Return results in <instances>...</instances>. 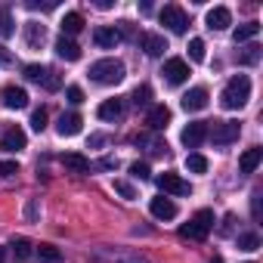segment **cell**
Returning a JSON list of instances; mask_svg holds the SVG:
<instances>
[{
  "label": "cell",
  "instance_id": "20",
  "mask_svg": "<svg viewBox=\"0 0 263 263\" xmlns=\"http://www.w3.org/2000/svg\"><path fill=\"white\" fill-rule=\"evenodd\" d=\"M146 124H149L152 130H164V127L171 124V108H167V105H152L149 115H146Z\"/></svg>",
  "mask_w": 263,
  "mask_h": 263
},
{
  "label": "cell",
  "instance_id": "36",
  "mask_svg": "<svg viewBox=\"0 0 263 263\" xmlns=\"http://www.w3.org/2000/svg\"><path fill=\"white\" fill-rule=\"evenodd\" d=\"M257 59H260V47H257V44H251V47L241 53V62H245V65H254Z\"/></svg>",
  "mask_w": 263,
  "mask_h": 263
},
{
  "label": "cell",
  "instance_id": "17",
  "mask_svg": "<svg viewBox=\"0 0 263 263\" xmlns=\"http://www.w3.org/2000/svg\"><path fill=\"white\" fill-rule=\"evenodd\" d=\"M149 211H152V217H158V220H174V217H177V204H174L167 195L152 198V201H149Z\"/></svg>",
  "mask_w": 263,
  "mask_h": 263
},
{
  "label": "cell",
  "instance_id": "3",
  "mask_svg": "<svg viewBox=\"0 0 263 263\" xmlns=\"http://www.w3.org/2000/svg\"><path fill=\"white\" fill-rule=\"evenodd\" d=\"M211 229H214V211L201 208V211H198L189 223H183V226H180V238H189V241H204Z\"/></svg>",
  "mask_w": 263,
  "mask_h": 263
},
{
  "label": "cell",
  "instance_id": "40",
  "mask_svg": "<svg viewBox=\"0 0 263 263\" xmlns=\"http://www.w3.org/2000/svg\"><path fill=\"white\" fill-rule=\"evenodd\" d=\"M99 167H102V171H115V167H118V161H115V158H102V161H99Z\"/></svg>",
  "mask_w": 263,
  "mask_h": 263
},
{
  "label": "cell",
  "instance_id": "14",
  "mask_svg": "<svg viewBox=\"0 0 263 263\" xmlns=\"http://www.w3.org/2000/svg\"><path fill=\"white\" fill-rule=\"evenodd\" d=\"M22 34H25V47H28V50H41L44 41H47V25H41V22H25Z\"/></svg>",
  "mask_w": 263,
  "mask_h": 263
},
{
  "label": "cell",
  "instance_id": "6",
  "mask_svg": "<svg viewBox=\"0 0 263 263\" xmlns=\"http://www.w3.org/2000/svg\"><path fill=\"white\" fill-rule=\"evenodd\" d=\"M25 78L41 84V87H47V90H59L62 87V78L53 68H47V65H25Z\"/></svg>",
  "mask_w": 263,
  "mask_h": 263
},
{
  "label": "cell",
  "instance_id": "41",
  "mask_svg": "<svg viewBox=\"0 0 263 263\" xmlns=\"http://www.w3.org/2000/svg\"><path fill=\"white\" fill-rule=\"evenodd\" d=\"M251 208H254V220H260V195L251 198Z\"/></svg>",
  "mask_w": 263,
  "mask_h": 263
},
{
  "label": "cell",
  "instance_id": "37",
  "mask_svg": "<svg viewBox=\"0 0 263 263\" xmlns=\"http://www.w3.org/2000/svg\"><path fill=\"white\" fill-rule=\"evenodd\" d=\"M65 99H68V102H71V105H81V102H84V90H81V87H74V84H71V87H68V90H65Z\"/></svg>",
  "mask_w": 263,
  "mask_h": 263
},
{
  "label": "cell",
  "instance_id": "24",
  "mask_svg": "<svg viewBox=\"0 0 263 263\" xmlns=\"http://www.w3.org/2000/svg\"><path fill=\"white\" fill-rule=\"evenodd\" d=\"M84 28V16L81 13H65L62 16V37H71Z\"/></svg>",
  "mask_w": 263,
  "mask_h": 263
},
{
  "label": "cell",
  "instance_id": "4",
  "mask_svg": "<svg viewBox=\"0 0 263 263\" xmlns=\"http://www.w3.org/2000/svg\"><path fill=\"white\" fill-rule=\"evenodd\" d=\"M158 19H161V25L171 28L174 34H186V28H189V16H186V10L177 7V4H167V7L158 13Z\"/></svg>",
  "mask_w": 263,
  "mask_h": 263
},
{
  "label": "cell",
  "instance_id": "28",
  "mask_svg": "<svg viewBox=\"0 0 263 263\" xmlns=\"http://www.w3.org/2000/svg\"><path fill=\"white\" fill-rule=\"evenodd\" d=\"M186 171H189V174H204V171H208V158L198 155V152L186 155Z\"/></svg>",
  "mask_w": 263,
  "mask_h": 263
},
{
  "label": "cell",
  "instance_id": "35",
  "mask_svg": "<svg viewBox=\"0 0 263 263\" xmlns=\"http://www.w3.org/2000/svg\"><path fill=\"white\" fill-rule=\"evenodd\" d=\"M115 192H118L121 198H127V201H130V198H137V189L130 186L127 180H115Z\"/></svg>",
  "mask_w": 263,
  "mask_h": 263
},
{
  "label": "cell",
  "instance_id": "43",
  "mask_svg": "<svg viewBox=\"0 0 263 263\" xmlns=\"http://www.w3.org/2000/svg\"><path fill=\"white\" fill-rule=\"evenodd\" d=\"M0 263H10V248H0Z\"/></svg>",
  "mask_w": 263,
  "mask_h": 263
},
{
  "label": "cell",
  "instance_id": "45",
  "mask_svg": "<svg viewBox=\"0 0 263 263\" xmlns=\"http://www.w3.org/2000/svg\"><path fill=\"white\" fill-rule=\"evenodd\" d=\"M0 56H4V53H0Z\"/></svg>",
  "mask_w": 263,
  "mask_h": 263
},
{
  "label": "cell",
  "instance_id": "32",
  "mask_svg": "<svg viewBox=\"0 0 263 263\" xmlns=\"http://www.w3.org/2000/svg\"><path fill=\"white\" fill-rule=\"evenodd\" d=\"M238 248H241V251H257V248H260V235H257V232L238 235Z\"/></svg>",
  "mask_w": 263,
  "mask_h": 263
},
{
  "label": "cell",
  "instance_id": "46",
  "mask_svg": "<svg viewBox=\"0 0 263 263\" xmlns=\"http://www.w3.org/2000/svg\"><path fill=\"white\" fill-rule=\"evenodd\" d=\"M248 263H251V260H248Z\"/></svg>",
  "mask_w": 263,
  "mask_h": 263
},
{
  "label": "cell",
  "instance_id": "15",
  "mask_svg": "<svg viewBox=\"0 0 263 263\" xmlns=\"http://www.w3.org/2000/svg\"><path fill=\"white\" fill-rule=\"evenodd\" d=\"M204 22H208L211 31H226V28L232 25V13H229L226 7H214V10H208Z\"/></svg>",
  "mask_w": 263,
  "mask_h": 263
},
{
  "label": "cell",
  "instance_id": "12",
  "mask_svg": "<svg viewBox=\"0 0 263 263\" xmlns=\"http://www.w3.org/2000/svg\"><path fill=\"white\" fill-rule=\"evenodd\" d=\"M81 124H84V118L78 111H62L59 121H56V134L59 137H78L81 134Z\"/></svg>",
  "mask_w": 263,
  "mask_h": 263
},
{
  "label": "cell",
  "instance_id": "33",
  "mask_svg": "<svg viewBox=\"0 0 263 263\" xmlns=\"http://www.w3.org/2000/svg\"><path fill=\"white\" fill-rule=\"evenodd\" d=\"M47 118H50V115H47V108H44V105L31 111V127L37 130V134H41V130H47Z\"/></svg>",
  "mask_w": 263,
  "mask_h": 263
},
{
  "label": "cell",
  "instance_id": "21",
  "mask_svg": "<svg viewBox=\"0 0 263 263\" xmlns=\"http://www.w3.org/2000/svg\"><path fill=\"white\" fill-rule=\"evenodd\" d=\"M56 56L65 59V62H78V59H81V47H78L71 37H59V41H56Z\"/></svg>",
  "mask_w": 263,
  "mask_h": 263
},
{
  "label": "cell",
  "instance_id": "26",
  "mask_svg": "<svg viewBox=\"0 0 263 263\" xmlns=\"http://www.w3.org/2000/svg\"><path fill=\"white\" fill-rule=\"evenodd\" d=\"M10 254H16V260H28V257L34 254V245H31L28 238H22V235H19V238H13V241H10Z\"/></svg>",
  "mask_w": 263,
  "mask_h": 263
},
{
  "label": "cell",
  "instance_id": "23",
  "mask_svg": "<svg viewBox=\"0 0 263 263\" xmlns=\"http://www.w3.org/2000/svg\"><path fill=\"white\" fill-rule=\"evenodd\" d=\"M62 164H65L71 174H87V171H90V161H87L81 152H68V155H62Z\"/></svg>",
  "mask_w": 263,
  "mask_h": 263
},
{
  "label": "cell",
  "instance_id": "29",
  "mask_svg": "<svg viewBox=\"0 0 263 263\" xmlns=\"http://www.w3.org/2000/svg\"><path fill=\"white\" fill-rule=\"evenodd\" d=\"M13 34H16V25H13L10 10H0V37H13Z\"/></svg>",
  "mask_w": 263,
  "mask_h": 263
},
{
  "label": "cell",
  "instance_id": "19",
  "mask_svg": "<svg viewBox=\"0 0 263 263\" xmlns=\"http://www.w3.org/2000/svg\"><path fill=\"white\" fill-rule=\"evenodd\" d=\"M124 115V102L121 99H105V102H99V108H96V118L99 121H118Z\"/></svg>",
  "mask_w": 263,
  "mask_h": 263
},
{
  "label": "cell",
  "instance_id": "38",
  "mask_svg": "<svg viewBox=\"0 0 263 263\" xmlns=\"http://www.w3.org/2000/svg\"><path fill=\"white\" fill-rule=\"evenodd\" d=\"M13 174H19L16 161H0V177H13Z\"/></svg>",
  "mask_w": 263,
  "mask_h": 263
},
{
  "label": "cell",
  "instance_id": "10",
  "mask_svg": "<svg viewBox=\"0 0 263 263\" xmlns=\"http://www.w3.org/2000/svg\"><path fill=\"white\" fill-rule=\"evenodd\" d=\"M25 146H28V137H25L22 127H7L4 130V137H0V149L4 152H22Z\"/></svg>",
  "mask_w": 263,
  "mask_h": 263
},
{
  "label": "cell",
  "instance_id": "44",
  "mask_svg": "<svg viewBox=\"0 0 263 263\" xmlns=\"http://www.w3.org/2000/svg\"><path fill=\"white\" fill-rule=\"evenodd\" d=\"M211 263H223V257H220V254H214V257H211Z\"/></svg>",
  "mask_w": 263,
  "mask_h": 263
},
{
  "label": "cell",
  "instance_id": "27",
  "mask_svg": "<svg viewBox=\"0 0 263 263\" xmlns=\"http://www.w3.org/2000/svg\"><path fill=\"white\" fill-rule=\"evenodd\" d=\"M44 263H59L62 260V251L56 248V245H37V251H34Z\"/></svg>",
  "mask_w": 263,
  "mask_h": 263
},
{
  "label": "cell",
  "instance_id": "2",
  "mask_svg": "<svg viewBox=\"0 0 263 263\" xmlns=\"http://www.w3.org/2000/svg\"><path fill=\"white\" fill-rule=\"evenodd\" d=\"M90 81L105 84V87L121 84L124 81V62L121 59H99V62H93L90 65Z\"/></svg>",
  "mask_w": 263,
  "mask_h": 263
},
{
  "label": "cell",
  "instance_id": "11",
  "mask_svg": "<svg viewBox=\"0 0 263 263\" xmlns=\"http://www.w3.org/2000/svg\"><path fill=\"white\" fill-rule=\"evenodd\" d=\"M0 105L4 108H25L28 105V93L22 90V87H16V84H10V87H4L0 90Z\"/></svg>",
  "mask_w": 263,
  "mask_h": 263
},
{
  "label": "cell",
  "instance_id": "1",
  "mask_svg": "<svg viewBox=\"0 0 263 263\" xmlns=\"http://www.w3.org/2000/svg\"><path fill=\"white\" fill-rule=\"evenodd\" d=\"M248 99H251V78L248 74L229 78L226 87H223V93H220V105L229 108V111H238V108L248 105Z\"/></svg>",
  "mask_w": 263,
  "mask_h": 263
},
{
  "label": "cell",
  "instance_id": "34",
  "mask_svg": "<svg viewBox=\"0 0 263 263\" xmlns=\"http://www.w3.org/2000/svg\"><path fill=\"white\" fill-rule=\"evenodd\" d=\"M130 177H134V180H149L152 171H149L146 161H134V164H130Z\"/></svg>",
  "mask_w": 263,
  "mask_h": 263
},
{
  "label": "cell",
  "instance_id": "31",
  "mask_svg": "<svg viewBox=\"0 0 263 263\" xmlns=\"http://www.w3.org/2000/svg\"><path fill=\"white\" fill-rule=\"evenodd\" d=\"M189 59L192 62H204V41L201 37H192L189 41Z\"/></svg>",
  "mask_w": 263,
  "mask_h": 263
},
{
  "label": "cell",
  "instance_id": "22",
  "mask_svg": "<svg viewBox=\"0 0 263 263\" xmlns=\"http://www.w3.org/2000/svg\"><path fill=\"white\" fill-rule=\"evenodd\" d=\"M260 161H263V149L254 146V149H248V152L238 158V171H241V174H254V171L260 167Z\"/></svg>",
  "mask_w": 263,
  "mask_h": 263
},
{
  "label": "cell",
  "instance_id": "42",
  "mask_svg": "<svg viewBox=\"0 0 263 263\" xmlns=\"http://www.w3.org/2000/svg\"><path fill=\"white\" fill-rule=\"evenodd\" d=\"M25 217H28V220H34V217H37V201H31V204L25 208Z\"/></svg>",
  "mask_w": 263,
  "mask_h": 263
},
{
  "label": "cell",
  "instance_id": "9",
  "mask_svg": "<svg viewBox=\"0 0 263 263\" xmlns=\"http://www.w3.org/2000/svg\"><path fill=\"white\" fill-rule=\"evenodd\" d=\"M161 74H164V81H167V84L180 87V84L189 78V62H186V59H180V56H174V59H167V62H164Z\"/></svg>",
  "mask_w": 263,
  "mask_h": 263
},
{
  "label": "cell",
  "instance_id": "5",
  "mask_svg": "<svg viewBox=\"0 0 263 263\" xmlns=\"http://www.w3.org/2000/svg\"><path fill=\"white\" fill-rule=\"evenodd\" d=\"M238 121H214V127L208 130V137L214 140V146H229L238 140Z\"/></svg>",
  "mask_w": 263,
  "mask_h": 263
},
{
  "label": "cell",
  "instance_id": "8",
  "mask_svg": "<svg viewBox=\"0 0 263 263\" xmlns=\"http://www.w3.org/2000/svg\"><path fill=\"white\" fill-rule=\"evenodd\" d=\"M180 140H183L186 149H198V146L208 140V121H189V124L183 127Z\"/></svg>",
  "mask_w": 263,
  "mask_h": 263
},
{
  "label": "cell",
  "instance_id": "18",
  "mask_svg": "<svg viewBox=\"0 0 263 263\" xmlns=\"http://www.w3.org/2000/svg\"><path fill=\"white\" fill-rule=\"evenodd\" d=\"M140 50L146 56H161L167 50V41L161 34H140Z\"/></svg>",
  "mask_w": 263,
  "mask_h": 263
},
{
  "label": "cell",
  "instance_id": "16",
  "mask_svg": "<svg viewBox=\"0 0 263 263\" xmlns=\"http://www.w3.org/2000/svg\"><path fill=\"white\" fill-rule=\"evenodd\" d=\"M93 44H96V47H102V50H111V47H118V44H121V34H118V28L99 25V28L93 31Z\"/></svg>",
  "mask_w": 263,
  "mask_h": 263
},
{
  "label": "cell",
  "instance_id": "13",
  "mask_svg": "<svg viewBox=\"0 0 263 263\" xmlns=\"http://www.w3.org/2000/svg\"><path fill=\"white\" fill-rule=\"evenodd\" d=\"M208 102H211V93H208L204 87H192V90L183 93V99H180V105H183L186 111H201V108H208Z\"/></svg>",
  "mask_w": 263,
  "mask_h": 263
},
{
  "label": "cell",
  "instance_id": "7",
  "mask_svg": "<svg viewBox=\"0 0 263 263\" xmlns=\"http://www.w3.org/2000/svg\"><path fill=\"white\" fill-rule=\"evenodd\" d=\"M155 183H158V189L167 192V195H180V198H183V195H192V186H189L180 174H171V171H167V174L155 177Z\"/></svg>",
  "mask_w": 263,
  "mask_h": 263
},
{
  "label": "cell",
  "instance_id": "30",
  "mask_svg": "<svg viewBox=\"0 0 263 263\" xmlns=\"http://www.w3.org/2000/svg\"><path fill=\"white\" fill-rule=\"evenodd\" d=\"M149 99H152L149 84H140V87L134 90V105H137V108H146V105H149Z\"/></svg>",
  "mask_w": 263,
  "mask_h": 263
},
{
  "label": "cell",
  "instance_id": "25",
  "mask_svg": "<svg viewBox=\"0 0 263 263\" xmlns=\"http://www.w3.org/2000/svg\"><path fill=\"white\" fill-rule=\"evenodd\" d=\"M257 34H260V22H245V25H238L232 31V41L235 44H245V41H254Z\"/></svg>",
  "mask_w": 263,
  "mask_h": 263
},
{
  "label": "cell",
  "instance_id": "39",
  "mask_svg": "<svg viewBox=\"0 0 263 263\" xmlns=\"http://www.w3.org/2000/svg\"><path fill=\"white\" fill-rule=\"evenodd\" d=\"M90 146H93V149L105 146V137H102V134H93V137H90Z\"/></svg>",
  "mask_w": 263,
  "mask_h": 263
}]
</instances>
